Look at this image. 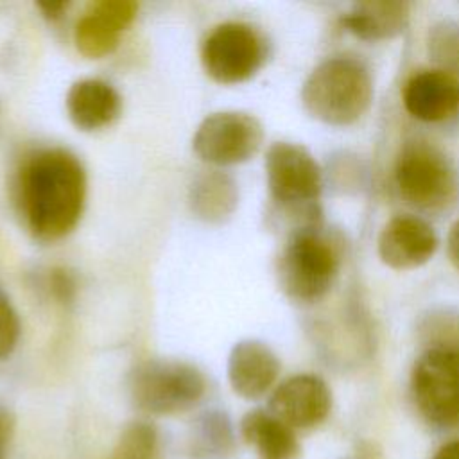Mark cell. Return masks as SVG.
<instances>
[{"label":"cell","instance_id":"obj_1","mask_svg":"<svg viewBox=\"0 0 459 459\" xmlns=\"http://www.w3.org/2000/svg\"><path fill=\"white\" fill-rule=\"evenodd\" d=\"M20 201L30 233L57 240L79 222L86 203V170L61 147L36 151L20 174Z\"/></svg>","mask_w":459,"mask_h":459},{"label":"cell","instance_id":"obj_3","mask_svg":"<svg viewBox=\"0 0 459 459\" xmlns=\"http://www.w3.org/2000/svg\"><path fill=\"white\" fill-rule=\"evenodd\" d=\"M269 195L287 215H294L303 230H316L321 194V169L314 156L298 143L274 142L265 152Z\"/></svg>","mask_w":459,"mask_h":459},{"label":"cell","instance_id":"obj_12","mask_svg":"<svg viewBox=\"0 0 459 459\" xmlns=\"http://www.w3.org/2000/svg\"><path fill=\"white\" fill-rule=\"evenodd\" d=\"M377 249L387 267L396 271L416 269L432 258L437 249V237L421 217L394 215L380 230Z\"/></svg>","mask_w":459,"mask_h":459},{"label":"cell","instance_id":"obj_18","mask_svg":"<svg viewBox=\"0 0 459 459\" xmlns=\"http://www.w3.org/2000/svg\"><path fill=\"white\" fill-rule=\"evenodd\" d=\"M240 436L256 448L260 459H298L301 450L294 429L264 409H253L244 414Z\"/></svg>","mask_w":459,"mask_h":459},{"label":"cell","instance_id":"obj_24","mask_svg":"<svg viewBox=\"0 0 459 459\" xmlns=\"http://www.w3.org/2000/svg\"><path fill=\"white\" fill-rule=\"evenodd\" d=\"M68 2H39L38 9L43 13L47 20H57L66 11Z\"/></svg>","mask_w":459,"mask_h":459},{"label":"cell","instance_id":"obj_26","mask_svg":"<svg viewBox=\"0 0 459 459\" xmlns=\"http://www.w3.org/2000/svg\"><path fill=\"white\" fill-rule=\"evenodd\" d=\"M432 459H459V439L448 441L437 448Z\"/></svg>","mask_w":459,"mask_h":459},{"label":"cell","instance_id":"obj_14","mask_svg":"<svg viewBox=\"0 0 459 459\" xmlns=\"http://www.w3.org/2000/svg\"><path fill=\"white\" fill-rule=\"evenodd\" d=\"M402 99L411 117L439 122L459 109V81L445 70H420L407 79Z\"/></svg>","mask_w":459,"mask_h":459},{"label":"cell","instance_id":"obj_6","mask_svg":"<svg viewBox=\"0 0 459 459\" xmlns=\"http://www.w3.org/2000/svg\"><path fill=\"white\" fill-rule=\"evenodd\" d=\"M411 396L430 425H459V348L427 350L412 366Z\"/></svg>","mask_w":459,"mask_h":459},{"label":"cell","instance_id":"obj_13","mask_svg":"<svg viewBox=\"0 0 459 459\" xmlns=\"http://www.w3.org/2000/svg\"><path fill=\"white\" fill-rule=\"evenodd\" d=\"M280 375V359L262 341H238L228 357V380L231 389L246 398L264 396Z\"/></svg>","mask_w":459,"mask_h":459},{"label":"cell","instance_id":"obj_8","mask_svg":"<svg viewBox=\"0 0 459 459\" xmlns=\"http://www.w3.org/2000/svg\"><path fill=\"white\" fill-rule=\"evenodd\" d=\"M265 57L262 36L247 23L222 22L201 45L204 72L221 84H237L253 77Z\"/></svg>","mask_w":459,"mask_h":459},{"label":"cell","instance_id":"obj_16","mask_svg":"<svg viewBox=\"0 0 459 459\" xmlns=\"http://www.w3.org/2000/svg\"><path fill=\"white\" fill-rule=\"evenodd\" d=\"M238 203V188L233 178L222 170L199 172L188 190V204L192 213L210 224L230 219Z\"/></svg>","mask_w":459,"mask_h":459},{"label":"cell","instance_id":"obj_11","mask_svg":"<svg viewBox=\"0 0 459 459\" xmlns=\"http://www.w3.org/2000/svg\"><path fill=\"white\" fill-rule=\"evenodd\" d=\"M332 409V393L316 375H294L283 380L269 398V412L290 429L319 425Z\"/></svg>","mask_w":459,"mask_h":459},{"label":"cell","instance_id":"obj_22","mask_svg":"<svg viewBox=\"0 0 459 459\" xmlns=\"http://www.w3.org/2000/svg\"><path fill=\"white\" fill-rule=\"evenodd\" d=\"M48 283H50V290H52L54 298H57L59 301H70L77 289L75 278L63 267L50 271Z\"/></svg>","mask_w":459,"mask_h":459},{"label":"cell","instance_id":"obj_25","mask_svg":"<svg viewBox=\"0 0 459 459\" xmlns=\"http://www.w3.org/2000/svg\"><path fill=\"white\" fill-rule=\"evenodd\" d=\"M13 416L11 412L0 405V448L9 441L13 432Z\"/></svg>","mask_w":459,"mask_h":459},{"label":"cell","instance_id":"obj_17","mask_svg":"<svg viewBox=\"0 0 459 459\" xmlns=\"http://www.w3.org/2000/svg\"><path fill=\"white\" fill-rule=\"evenodd\" d=\"M409 22V4L378 0L359 2L342 18V25L366 41L389 39L403 32Z\"/></svg>","mask_w":459,"mask_h":459},{"label":"cell","instance_id":"obj_21","mask_svg":"<svg viewBox=\"0 0 459 459\" xmlns=\"http://www.w3.org/2000/svg\"><path fill=\"white\" fill-rule=\"evenodd\" d=\"M22 325L9 299L0 292V360L7 359L18 344Z\"/></svg>","mask_w":459,"mask_h":459},{"label":"cell","instance_id":"obj_15","mask_svg":"<svg viewBox=\"0 0 459 459\" xmlns=\"http://www.w3.org/2000/svg\"><path fill=\"white\" fill-rule=\"evenodd\" d=\"M65 102L70 120L82 131H95L109 126L122 109V99L115 86L97 77L75 81L68 88Z\"/></svg>","mask_w":459,"mask_h":459},{"label":"cell","instance_id":"obj_19","mask_svg":"<svg viewBox=\"0 0 459 459\" xmlns=\"http://www.w3.org/2000/svg\"><path fill=\"white\" fill-rule=\"evenodd\" d=\"M235 446V432L226 412L208 411L199 416L190 437L194 459H230Z\"/></svg>","mask_w":459,"mask_h":459},{"label":"cell","instance_id":"obj_2","mask_svg":"<svg viewBox=\"0 0 459 459\" xmlns=\"http://www.w3.org/2000/svg\"><path fill=\"white\" fill-rule=\"evenodd\" d=\"M373 81L364 63L350 56L321 61L301 86L308 115L328 126H350L371 106Z\"/></svg>","mask_w":459,"mask_h":459},{"label":"cell","instance_id":"obj_23","mask_svg":"<svg viewBox=\"0 0 459 459\" xmlns=\"http://www.w3.org/2000/svg\"><path fill=\"white\" fill-rule=\"evenodd\" d=\"M446 255L450 264L459 271V221H455L446 235Z\"/></svg>","mask_w":459,"mask_h":459},{"label":"cell","instance_id":"obj_9","mask_svg":"<svg viewBox=\"0 0 459 459\" xmlns=\"http://www.w3.org/2000/svg\"><path fill=\"white\" fill-rule=\"evenodd\" d=\"M264 142L262 122L246 111H215L197 126L192 147L210 165L226 167L253 158Z\"/></svg>","mask_w":459,"mask_h":459},{"label":"cell","instance_id":"obj_7","mask_svg":"<svg viewBox=\"0 0 459 459\" xmlns=\"http://www.w3.org/2000/svg\"><path fill=\"white\" fill-rule=\"evenodd\" d=\"M402 197L423 210L445 208L457 194V178L445 154L427 142L405 143L394 163Z\"/></svg>","mask_w":459,"mask_h":459},{"label":"cell","instance_id":"obj_10","mask_svg":"<svg viewBox=\"0 0 459 459\" xmlns=\"http://www.w3.org/2000/svg\"><path fill=\"white\" fill-rule=\"evenodd\" d=\"M136 13L138 4L133 0H99L90 4L74 29L77 50L91 59L111 54Z\"/></svg>","mask_w":459,"mask_h":459},{"label":"cell","instance_id":"obj_4","mask_svg":"<svg viewBox=\"0 0 459 459\" xmlns=\"http://www.w3.org/2000/svg\"><path fill=\"white\" fill-rule=\"evenodd\" d=\"M339 271L335 247L314 230L290 235L276 260V278L283 294L310 303L323 298Z\"/></svg>","mask_w":459,"mask_h":459},{"label":"cell","instance_id":"obj_5","mask_svg":"<svg viewBox=\"0 0 459 459\" xmlns=\"http://www.w3.org/2000/svg\"><path fill=\"white\" fill-rule=\"evenodd\" d=\"M206 393L203 371L185 360L149 359L131 375V396L151 414H176L192 409Z\"/></svg>","mask_w":459,"mask_h":459},{"label":"cell","instance_id":"obj_20","mask_svg":"<svg viewBox=\"0 0 459 459\" xmlns=\"http://www.w3.org/2000/svg\"><path fill=\"white\" fill-rule=\"evenodd\" d=\"M156 448V430L145 421L126 427L115 450V459H151Z\"/></svg>","mask_w":459,"mask_h":459}]
</instances>
